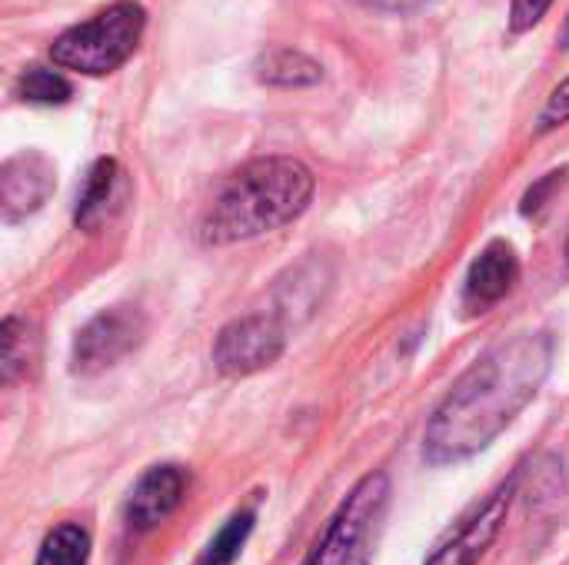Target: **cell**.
<instances>
[{"label": "cell", "instance_id": "1", "mask_svg": "<svg viewBox=\"0 0 569 565\" xmlns=\"http://www.w3.org/2000/svg\"><path fill=\"white\" fill-rule=\"evenodd\" d=\"M553 363L547 333H520L480 356L427 423L423 456L450 466L487 450L540 393Z\"/></svg>", "mask_w": 569, "mask_h": 565}, {"label": "cell", "instance_id": "2", "mask_svg": "<svg viewBox=\"0 0 569 565\" xmlns=\"http://www.w3.org/2000/svg\"><path fill=\"white\" fill-rule=\"evenodd\" d=\"M313 173L293 157H257L233 170L207 206L197 236L207 246H230L293 223L313 200Z\"/></svg>", "mask_w": 569, "mask_h": 565}, {"label": "cell", "instance_id": "3", "mask_svg": "<svg viewBox=\"0 0 569 565\" xmlns=\"http://www.w3.org/2000/svg\"><path fill=\"white\" fill-rule=\"evenodd\" d=\"M143 27H147V13L140 3L133 0L110 3L90 20L63 30L50 43V60L83 77H107L133 57Z\"/></svg>", "mask_w": 569, "mask_h": 565}, {"label": "cell", "instance_id": "4", "mask_svg": "<svg viewBox=\"0 0 569 565\" xmlns=\"http://www.w3.org/2000/svg\"><path fill=\"white\" fill-rule=\"evenodd\" d=\"M390 506V476L367 473L340 503L327 533L317 539L303 565H370L373 543Z\"/></svg>", "mask_w": 569, "mask_h": 565}, {"label": "cell", "instance_id": "5", "mask_svg": "<svg viewBox=\"0 0 569 565\" xmlns=\"http://www.w3.org/2000/svg\"><path fill=\"white\" fill-rule=\"evenodd\" d=\"M287 350V330L277 313H250L227 323L213 343V366L227 380L253 376L273 366Z\"/></svg>", "mask_w": 569, "mask_h": 565}, {"label": "cell", "instance_id": "6", "mask_svg": "<svg viewBox=\"0 0 569 565\" xmlns=\"http://www.w3.org/2000/svg\"><path fill=\"white\" fill-rule=\"evenodd\" d=\"M147 336V316L137 306H110L97 313L73 340V373L93 376L123 363Z\"/></svg>", "mask_w": 569, "mask_h": 565}, {"label": "cell", "instance_id": "7", "mask_svg": "<svg viewBox=\"0 0 569 565\" xmlns=\"http://www.w3.org/2000/svg\"><path fill=\"white\" fill-rule=\"evenodd\" d=\"M517 483H520V480L513 476V480H507L497 493H490V500L480 503V506L457 526V533H450V536L433 549V556L423 565L480 563V559L487 556V549L497 543V536H500V529H503V523H507L510 503H513V496H517Z\"/></svg>", "mask_w": 569, "mask_h": 565}, {"label": "cell", "instance_id": "8", "mask_svg": "<svg viewBox=\"0 0 569 565\" xmlns=\"http://www.w3.org/2000/svg\"><path fill=\"white\" fill-rule=\"evenodd\" d=\"M57 190V170L40 150H23L0 167V213L7 223L33 216Z\"/></svg>", "mask_w": 569, "mask_h": 565}, {"label": "cell", "instance_id": "9", "mask_svg": "<svg viewBox=\"0 0 569 565\" xmlns=\"http://www.w3.org/2000/svg\"><path fill=\"white\" fill-rule=\"evenodd\" d=\"M183 493H187V476L180 466L147 470L127 500V526L133 533H150L183 503Z\"/></svg>", "mask_w": 569, "mask_h": 565}, {"label": "cell", "instance_id": "10", "mask_svg": "<svg viewBox=\"0 0 569 565\" xmlns=\"http://www.w3.org/2000/svg\"><path fill=\"white\" fill-rule=\"evenodd\" d=\"M520 280V256L507 240H493L467 273V303L470 306H493L500 303Z\"/></svg>", "mask_w": 569, "mask_h": 565}, {"label": "cell", "instance_id": "11", "mask_svg": "<svg viewBox=\"0 0 569 565\" xmlns=\"http://www.w3.org/2000/svg\"><path fill=\"white\" fill-rule=\"evenodd\" d=\"M117 183H120V167L117 160L110 157H100L87 176H83V186L77 193V210H73V223L77 230H97L107 213H110V203H113V193H117Z\"/></svg>", "mask_w": 569, "mask_h": 565}, {"label": "cell", "instance_id": "12", "mask_svg": "<svg viewBox=\"0 0 569 565\" xmlns=\"http://www.w3.org/2000/svg\"><path fill=\"white\" fill-rule=\"evenodd\" d=\"M253 70H257L260 83L287 87V90L290 87H313L323 77V67L313 57H307V53H300L293 47H273V50L260 53Z\"/></svg>", "mask_w": 569, "mask_h": 565}, {"label": "cell", "instance_id": "13", "mask_svg": "<svg viewBox=\"0 0 569 565\" xmlns=\"http://www.w3.org/2000/svg\"><path fill=\"white\" fill-rule=\"evenodd\" d=\"M253 523H257V516H253V509H240V513H233L217 533H213V539L200 549V556L193 559V565H233L240 559V553H243V546H247V539H250V533H253Z\"/></svg>", "mask_w": 569, "mask_h": 565}, {"label": "cell", "instance_id": "14", "mask_svg": "<svg viewBox=\"0 0 569 565\" xmlns=\"http://www.w3.org/2000/svg\"><path fill=\"white\" fill-rule=\"evenodd\" d=\"M90 563V533L77 523L50 529L40 543L37 565H87Z\"/></svg>", "mask_w": 569, "mask_h": 565}, {"label": "cell", "instance_id": "15", "mask_svg": "<svg viewBox=\"0 0 569 565\" xmlns=\"http://www.w3.org/2000/svg\"><path fill=\"white\" fill-rule=\"evenodd\" d=\"M33 356H37L33 330L23 320L7 316L3 326H0V373H3V383H13L30 366Z\"/></svg>", "mask_w": 569, "mask_h": 565}, {"label": "cell", "instance_id": "16", "mask_svg": "<svg viewBox=\"0 0 569 565\" xmlns=\"http://www.w3.org/2000/svg\"><path fill=\"white\" fill-rule=\"evenodd\" d=\"M17 93L20 100L27 103H43V107H53V103H67L73 87L57 73V70H47V67H30L27 73H20L17 80Z\"/></svg>", "mask_w": 569, "mask_h": 565}, {"label": "cell", "instance_id": "17", "mask_svg": "<svg viewBox=\"0 0 569 565\" xmlns=\"http://www.w3.org/2000/svg\"><path fill=\"white\" fill-rule=\"evenodd\" d=\"M550 7H553V0H513V3H510V30H513V33L533 30V27L547 17Z\"/></svg>", "mask_w": 569, "mask_h": 565}, {"label": "cell", "instance_id": "18", "mask_svg": "<svg viewBox=\"0 0 569 565\" xmlns=\"http://www.w3.org/2000/svg\"><path fill=\"white\" fill-rule=\"evenodd\" d=\"M563 176H567V170H553V173H547L540 183H533L530 190H527V196H523V216H537L543 206H547V200L553 196V190L563 183Z\"/></svg>", "mask_w": 569, "mask_h": 565}, {"label": "cell", "instance_id": "19", "mask_svg": "<svg viewBox=\"0 0 569 565\" xmlns=\"http://www.w3.org/2000/svg\"><path fill=\"white\" fill-rule=\"evenodd\" d=\"M569 120V77L550 93L547 107L540 110V130H553Z\"/></svg>", "mask_w": 569, "mask_h": 565}, {"label": "cell", "instance_id": "20", "mask_svg": "<svg viewBox=\"0 0 569 565\" xmlns=\"http://www.w3.org/2000/svg\"><path fill=\"white\" fill-rule=\"evenodd\" d=\"M370 10H387V13H407V10H420L427 7L430 0H357Z\"/></svg>", "mask_w": 569, "mask_h": 565}, {"label": "cell", "instance_id": "21", "mask_svg": "<svg viewBox=\"0 0 569 565\" xmlns=\"http://www.w3.org/2000/svg\"><path fill=\"white\" fill-rule=\"evenodd\" d=\"M560 47H569V13L563 20V30H560Z\"/></svg>", "mask_w": 569, "mask_h": 565}, {"label": "cell", "instance_id": "22", "mask_svg": "<svg viewBox=\"0 0 569 565\" xmlns=\"http://www.w3.org/2000/svg\"><path fill=\"white\" fill-rule=\"evenodd\" d=\"M567 260H569V240H567Z\"/></svg>", "mask_w": 569, "mask_h": 565}]
</instances>
